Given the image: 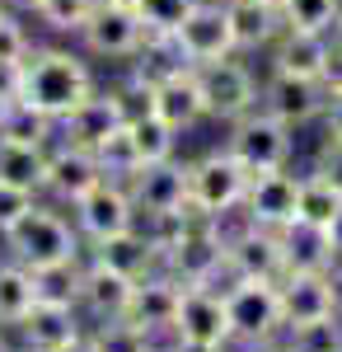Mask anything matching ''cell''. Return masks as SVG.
I'll return each instance as SVG.
<instances>
[{"label": "cell", "instance_id": "cell-47", "mask_svg": "<svg viewBox=\"0 0 342 352\" xmlns=\"http://www.w3.org/2000/svg\"><path fill=\"white\" fill-rule=\"evenodd\" d=\"M244 352H290L286 343H258V348H244Z\"/></svg>", "mask_w": 342, "mask_h": 352}, {"label": "cell", "instance_id": "cell-37", "mask_svg": "<svg viewBox=\"0 0 342 352\" xmlns=\"http://www.w3.org/2000/svg\"><path fill=\"white\" fill-rule=\"evenodd\" d=\"M28 272H33V292H38V300H61V305H80V263L28 268Z\"/></svg>", "mask_w": 342, "mask_h": 352}, {"label": "cell", "instance_id": "cell-40", "mask_svg": "<svg viewBox=\"0 0 342 352\" xmlns=\"http://www.w3.org/2000/svg\"><path fill=\"white\" fill-rule=\"evenodd\" d=\"M33 207H38V192H28V188H19V184H5V179H0V235H5L10 226H19Z\"/></svg>", "mask_w": 342, "mask_h": 352}, {"label": "cell", "instance_id": "cell-4", "mask_svg": "<svg viewBox=\"0 0 342 352\" xmlns=\"http://www.w3.org/2000/svg\"><path fill=\"white\" fill-rule=\"evenodd\" d=\"M225 310H230V333L244 348L258 343H277V333H286V315H282V287L263 282V277H235L225 287Z\"/></svg>", "mask_w": 342, "mask_h": 352}, {"label": "cell", "instance_id": "cell-56", "mask_svg": "<svg viewBox=\"0 0 342 352\" xmlns=\"http://www.w3.org/2000/svg\"><path fill=\"white\" fill-rule=\"evenodd\" d=\"M0 10H5V0H0Z\"/></svg>", "mask_w": 342, "mask_h": 352}, {"label": "cell", "instance_id": "cell-9", "mask_svg": "<svg viewBox=\"0 0 342 352\" xmlns=\"http://www.w3.org/2000/svg\"><path fill=\"white\" fill-rule=\"evenodd\" d=\"M71 212H76V230L89 244H99V240H108V235H122V230L141 226V212H136V202H132V188L117 184V179L94 184Z\"/></svg>", "mask_w": 342, "mask_h": 352}, {"label": "cell", "instance_id": "cell-54", "mask_svg": "<svg viewBox=\"0 0 342 352\" xmlns=\"http://www.w3.org/2000/svg\"><path fill=\"white\" fill-rule=\"evenodd\" d=\"M333 38H338V43H342V19H338V33H333Z\"/></svg>", "mask_w": 342, "mask_h": 352}, {"label": "cell", "instance_id": "cell-28", "mask_svg": "<svg viewBox=\"0 0 342 352\" xmlns=\"http://www.w3.org/2000/svg\"><path fill=\"white\" fill-rule=\"evenodd\" d=\"M342 217V188H333L323 174H300V221L333 230V221Z\"/></svg>", "mask_w": 342, "mask_h": 352}, {"label": "cell", "instance_id": "cell-25", "mask_svg": "<svg viewBox=\"0 0 342 352\" xmlns=\"http://www.w3.org/2000/svg\"><path fill=\"white\" fill-rule=\"evenodd\" d=\"M225 14L235 28V47L239 52H267L282 33V10H272L263 0H225Z\"/></svg>", "mask_w": 342, "mask_h": 352}, {"label": "cell", "instance_id": "cell-10", "mask_svg": "<svg viewBox=\"0 0 342 352\" xmlns=\"http://www.w3.org/2000/svg\"><path fill=\"white\" fill-rule=\"evenodd\" d=\"M146 38L150 33H146V24H141V14L132 5H104V0L89 14L84 33H80L84 52L104 56V61H136V52L146 47Z\"/></svg>", "mask_w": 342, "mask_h": 352}, {"label": "cell", "instance_id": "cell-34", "mask_svg": "<svg viewBox=\"0 0 342 352\" xmlns=\"http://www.w3.org/2000/svg\"><path fill=\"white\" fill-rule=\"evenodd\" d=\"M94 155H99L104 179H117V184H127L136 169H141V155H136V141H132L127 127H117L108 141H99V146H94Z\"/></svg>", "mask_w": 342, "mask_h": 352}, {"label": "cell", "instance_id": "cell-16", "mask_svg": "<svg viewBox=\"0 0 342 352\" xmlns=\"http://www.w3.org/2000/svg\"><path fill=\"white\" fill-rule=\"evenodd\" d=\"M14 329L24 333L28 352H71L84 338L80 305H61V300H33V310Z\"/></svg>", "mask_w": 342, "mask_h": 352}, {"label": "cell", "instance_id": "cell-41", "mask_svg": "<svg viewBox=\"0 0 342 352\" xmlns=\"http://www.w3.org/2000/svg\"><path fill=\"white\" fill-rule=\"evenodd\" d=\"M315 174H323L333 188H342V136H323L319 160H315Z\"/></svg>", "mask_w": 342, "mask_h": 352}, {"label": "cell", "instance_id": "cell-6", "mask_svg": "<svg viewBox=\"0 0 342 352\" xmlns=\"http://www.w3.org/2000/svg\"><path fill=\"white\" fill-rule=\"evenodd\" d=\"M197 80H202V99H207V118L211 122H239L244 113H253L263 104V80L235 56L225 61H207V66H192Z\"/></svg>", "mask_w": 342, "mask_h": 352}, {"label": "cell", "instance_id": "cell-43", "mask_svg": "<svg viewBox=\"0 0 342 352\" xmlns=\"http://www.w3.org/2000/svg\"><path fill=\"white\" fill-rule=\"evenodd\" d=\"M323 136H342V94H328V109H323Z\"/></svg>", "mask_w": 342, "mask_h": 352}, {"label": "cell", "instance_id": "cell-19", "mask_svg": "<svg viewBox=\"0 0 342 352\" xmlns=\"http://www.w3.org/2000/svg\"><path fill=\"white\" fill-rule=\"evenodd\" d=\"M132 296H136V282L127 272L108 268L99 258H94L89 268H80V310H84L94 324H104V320H127Z\"/></svg>", "mask_w": 342, "mask_h": 352}, {"label": "cell", "instance_id": "cell-39", "mask_svg": "<svg viewBox=\"0 0 342 352\" xmlns=\"http://www.w3.org/2000/svg\"><path fill=\"white\" fill-rule=\"evenodd\" d=\"M33 52V38H28L24 19L14 10H0V66H24Z\"/></svg>", "mask_w": 342, "mask_h": 352}, {"label": "cell", "instance_id": "cell-42", "mask_svg": "<svg viewBox=\"0 0 342 352\" xmlns=\"http://www.w3.org/2000/svg\"><path fill=\"white\" fill-rule=\"evenodd\" d=\"M323 89L328 94H342V43L333 38V56H328V66H323Z\"/></svg>", "mask_w": 342, "mask_h": 352}, {"label": "cell", "instance_id": "cell-13", "mask_svg": "<svg viewBox=\"0 0 342 352\" xmlns=\"http://www.w3.org/2000/svg\"><path fill=\"white\" fill-rule=\"evenodd\" d=\"M263 109L272 118H282L290 132H300V127H310L323 118L328 109V89L323 80H305V76H272L267 71L263 80Z\"/></svg>", "mask_w": 342, "mask_h": 352}, {"label": "cell", "instance_id": "cell-49", "mask_svg": "<svg viewBox=\"0 0 342 352\" xmlns=\"http://www.w3.org/2000/svg\"><path fill=\"white\" fill-rule=\"evenodd\" d=\"M10 104H14V99H5V94H0V122H5V113H10Z\"/></svg>", "mask_w": 342, "mask_h": 352}, {"label": "cell", "instance_id": "cell-29", "mask_svg": "<svg viewBox=\"0 0 342 352\" xmlns=\"http://www.w3.org/2000/svg\"><path fill=\"white\" fill-rule=\"evenodd\" d=\"M33 272L24 263H14V258H5L0 263V324H19L28 310H33Z\"/></svg>", "mask_w": 342, "mask_h": 352}, {"label": "cell", "instance_id": "cell-27", "mask_svg": "<svg viewBox=\"0 0 342 352\" xmlns=\"http://www.w3.org/2000/svg\"><path fill=\"white\" fill-rule=\"evenodd\" d=\"M47 155H52V146L0 141V179L5 184H19L28 192H47Z\"/></svg>", "mask_w": 342, "mask_h": 352}, {"label": "cell", "instance_id": "cell-20", "mask_svg": "<svg viewBox=\"0 0 342 352\" xmlns=\"http://www.w3.org/2000/svg\"><path fill=\"white\" fill-rule=\"evenodd\" d=\"M328 56H333V38H328V33L282 28V33H277V43L267 47V71H272V76H305V80H323Z\"/></svg>", "mask_w": 342, "mask_h": 352}, {"label": "cell", "instance_id": "cell-51", "mask_svg": "<svg viewBox=\"0 0 342 352\" xmlns=\"http://www.w3.org/2000/svg\"><path fill=\"white\" fill-rule=\"evenodd\" d=\"M0 352H14V348H10V338H5V333H0Z\"/></svg>", "mask_w": 342, "mask_h": 352}, {"label": "cell", "instance_id": "cell-35", "mask_svg": "<svg viewBox=\"0 0 342 352\" xmlns=\"http://www.w3.org/2000/svg\"><path fill=\"white\" fill-rule=\"evenodd\" d=\"M150 333L132 320H104V324H94L89 333V348L94 352H150Z\"/></svg>", "mask_w": 342, "mask_h": 352}, {"label": "cell", "instance_id": "cell-14", "mask_svg": "<svg viewBox=\"0 0 342 352\" xmlns=\"http://www.w3.org/2000/svg\"><path fill=\"white\" fill-rule=\"evenodd\" d=\"M244 207L249 217L258 221L263 230H286L300 221V174H286V169H267V174H253L249 179V192H244Z\"/></svg>", "mask_w": 342, "mask_h": 352}, {"label": "cell", "instance_id": "cell-45", "mask_svg": "<svg viewBox=\"0 0 342 352\" xmlns=\"http://www.w3.org/2000/svg\"><path fill=\"white\" fill-rule=\"evenodd\" d=\"M10 5H14L19 14H38V10H43V0H10Z\"/></svg>", "mask_w": 342, "mask_h": 352}, {"label": "cell", "instance_id": "cell-12", "mask_svg": "<svg viewBox=\"0 0 342 352\" xmlns=\"http://www.w3.org/2000/svg\"><path fill=\"white\" fill-rule=\"evenodd\" d=\"M132 202L146 221L169 217V212H183L187 207V164L174 155V160H155V164H141L132 179Z\"/></svg>", "mask_w": 342, "mask_h": 352}, {"label": "cell", "instance_id": "cell-11", "mask_svg": "<svg viewBox=\"0 0 342 352\" xmlns=\"http://www.w3.org/2000/svg\"><path fill=\"white\" fill-rule=\"evenodd\" d=\"M174 47L187 66H207V61H225L235 56V28H230V14H225V0H202L187 24L174 33Z\"/></svg>", "mask_w": 342, "mask_h": 352}, {"label": "cell", "instance_id": "cell-31", "mask_svg": "<svg viewBox=\"0 0 342 352\" xmlns=\"http://www.w3.org/2000/svg\"><path fill=\"white\" fill-rule=\"evenodd\" d=\"M342 19V0H286L282 5V24L300 28V33H338Z\"/></svg>", "mask_w": 342, "mask_h": 352}, {"label": "cell", "instance_id": "cell-46", "mask_svg": "<svg viewBox=\"0 0 342 352\" xmlns=\"http://www.w3.org/2000/svg\"><path fill=\"white\" fill-rule=\"evenodd\" d=\"M328 240H333V249H338V263H342V217L333 221V230H328Z\"/></svg>", "mask_w": 342, "mask_h": 352}, {"label": "cell", "instance_id": "cell-30", "mask_svg": "<svg viewBox=\"0 0 342 352\" xmlns=\"http://www.w3.org/2000/svg\"><path fill=\"white\" fill-rule=\"evenodd\" d=\"M127 132H132V141H136V155H141V164L174 160V155H179V127H169L159 113H146V118L127 122Z\"/></svg>", "mask_w": 342, "mask_h": 352}, {"label": "cell", "instance_id": "cell-52", "mask_svg": "<svg viewBox=\"0 0 342 352\" xmlns=\"http://www.w3.org/2000/svg\"><path fill=\"white\" fill-rule=\"evenodd\" d=\"M150 352H174V343H169V348H159V343H150Z\"/></svg>", "mask_w": 342, "mask_h": 352}, {"label": "cell", "instance_id": "cell-44", "mask_svg": "<svg viewBox=\"0 0 342 352\" xmlns=\"http://www.w3.org/2000/svg\"><path fill=\"white\" fill-rule=\"evenodd\" d=\"M174 352H230V348H220V343H183V338H174Z\"/></svg>", "mask_w": 342, "mask_h": 352}, {"label": "cell", "instance_id": "cell-15", "mask_svg": "<svg viewBox=\"0 0 342 352\" xmlns=\"http://www.w3.org/2000/svg\"><path fill=\"white\" fill-rule=\"evenodd\" d=\"M174 338H183V343H220V348H230L235 333H230L225 292H216V287H187L183 305H179V320H174Z\"/></svg>", "mask_w": 342, "mask_h": 352}, {"label": "cell", "instance_id": "cell-22", "mask_svg": "<svg viewBox=\"0 0 342 352\" xmlns=\"http://www.w3.org/2000/svg\"><path fill=\"white\" fill-rule=\"evenodd\" d=\"M155 113L169 122V127H197L202 118H207V99H202V80H197V71L192 66H179V71H169L164 80H155Z\"/></svg>", "mask_w": 342, "mask_h": 352}, {"label": "cell", "instance_id": "cell-36", "mask_svg": "<svg viewBox=\"0 0 342 352\" xmlns=\"http://www.w3.org/2000/svg\"><path fill=\"white\" fill-rule=\"evenodd\" d=\"M94 10H99V0H43V10H38L33 19H38L43 28H52V33H71V38H80Z\"/></svg>", "mask_w": 342, "mask_h": 352}, {"label": "cell", "instance_id": "cell-53", "mask_svg": "<svg viewBox=\"0 0 342 352\" xmlns=\"http://www.w3.org/2000/svg\"><path fill=\"white\" fill-rule=\"evenodd\" d=\"M263 5H272V10H282V5H286V0H263Z\"/></svg>", "mask_w": 342, "mask_h": 352}, {"label": "cell", "instance_id": "cell-24", "mask_svg": "<svg viewBox=\"0 0 342 352\" xmlns=\"http://www.w3.org/2000/svg\"><path fill=\"white\" fill-rule=\"evenodd\" d=\"M89 249H94L99 263L127 272L132 282H141V277H150V272L159 268V244L150 240L146 226H132V230H122V235H108V240L89 244Z\"/></svg>", "mask_w": 342, "mask_h": 352}, {"label": "cell", "instance_id": "cell-33", "mask_svg": "<svg viewBox=\"0 0 342 352\" xmlns=\"http://www.w3.org/2000/svg\"><path fill=\"white\" fill-rule=\"evenodd\" d=\"M197 5L202 0H136V14H141V24H146L150 38H174Z\"/></svg>", "mask_w": 342, "mask_h": 352}, {"label": "cell", "instance_id": "cell-1", "mask_svg": "<svg viewBox=\"0 0 342 352\" xmlns=\"http://www.w3.org/2000/svg\"><path fill=\"white\" fill-rule=\"evenodd\" d=\"M89 94H99L94 71L71 47H33L28 61L19 66V104L47 113L52 122L71 118Z\"/></svg>", "mask_w": 342, "mask_h": 352}, {"label": "cell", "instance_id": "cell-50", "mask_svg": "<svg viewBox=\"0 0 342 352\" xmlns=\"http://www.w3.org/2000/svg\"><path fill=\"white\" fill-rule=\"evenodd\" d=\"M104 5H132V10H136V0H104Z\"/></svg>", "mask_w": 342, "mask_h": 352}, {"label": "cell", "instance_id": "cell-2", "mask_svg": "<svg viewBox=\"0 0 342 352\" xmlns=\"http://www.w3.org/2000/svg\"><path fill=\"white\" fill-rule=\"evenodd\" d=\"M159 268L169 277H179L183 287H216V277L225 268V240L216 235V226L202 207L187 202L183 212V230L159 249Z\"/></svg>", "mask_w": 342, "mask_h": 352}, {"label": "cell", "instance_id": "cell-26", "mask_svg": "<svg viewBox=\"0 0 342 352\" xmlns=\"http://www.w3.org/2000/svg\"><path fill=\"white\" fill-rule=\"evenodd\" d=\"M277 235H282V249H286V272H333L338 268V249L328 240V230L295 221V226L277 230Z\"/></svg>", "mask_w": 342, "mask_h": 352}, {"label": "cell", "instance_id": "cell-7", "mask_svg": "<svg viewBox=\"0 0 342 352\" xmlns=\"http://www.w3.org/2000/svg\"><path fill=\"white\" fill-rule=\"evenodd\" d=\"M249 179H253V174H249L225 146H220V151H207L202 160L187 164V202L202 207L207 217H216V212H225V207L244 202Z\"/></svg>", "mask_w": 342, "mask_h": 352}, {"label": "cell", "instance_id": "cell-8", "mask_svg": "<svg viewBox=\"0 0 342 352\" xmlns=\"http://www.w3.org/2000/svg\"><path fill=\"white\" fill-rule=\"evenodd\" d=\"M282 315H286V333L305 324H323L338 320L342 310V277L333 272H286L282 282Z\"/></svg>", "mask_w": 342, "mask_h": 352}, {"label": "cell", "instance_id": "cell-3", "mask_svg": "<svg viewBox=\"0 0 342 352\" xmlns=\"http://www.w3.org/2000/svg\"><path fill=\"white\" fill-rule=\"evenodd\" d=\"M5 249H10V258L14 263H24V268H56V263H76L80 258V235L71 221L52 212V207H33L19 226H10L5 235Z\"/></svg>", "mask_w": 342, "mask_h": 352}, {"label": "cell", "instance_id": "cell-48", "mask_svg": "<svg viewBox=\"0 0 342 352\" xmlns=\"http://www.w3.org/2000/svg\"><path fill=\"white\" fill-rule=\"evenodd\" d=\"M71 352H94V348H89V333H84V338H80V343H76Z\"/></svg>", "mask_w": 342, "mask_h": 352}, {"label": "cell", "instance_id": "cell-38", "mask_svg": "<svg viewBox=\"0 0 342 352\" xmlns=\"http://www.w3.org/2000/svg\"><path fill=\"white\" fill-rule=\"evenodd\" d=\"M290 352H342V315L338 320H323V324H305L286 333Z\"/></svg>", "mask_w": 342, "mask_h": 352}, {"label": "cell", "instance_id": "cell-18", "mask_svg": "<svg viewBox=\"0 0 342 352\" xmlns=\"http://www.w3.org/2000/svg\"><path fill=\"white\" fill-rule=\"evenodd\" d=\"M183 292H187V287L179 282V277H169L164 268H155L150 277H141V282H136V296H132L127 320L141 324L150 338H155V333H169V338H174V320H179Z\"/></svg>", "mask_w": 342, "mask_h": 352}, {"label": "cell", "instance_id": "cell-21", "mask_svg": "<svg viewBox=\"0 0 342 352\" xmlns=\"http://www.w3.org/2000/svg\"><path fill=\"white\" fill-rule=\"evenodd\" d=\"M225 268H230V282L235 277H263V282H282L286 277V249H282V235L277 230H244L239 240H230L225 249Z\"/></svg>", "mask_w": 342, "mask_h": 352}, {"label": "cell", "instance_id": "cell-55", "mask_svg": "<svg viewBox=\"0 0 342 352\" xmlns=\"http://www.w3.org/2000/svg\"><path fill=\"white\" fill-rule=\"evenodd\" d=\"M338 277H342V263H338Z\"/></svg>", "mask_w": 342, "mask_h": 352}, {"label": "cell", "instance_id": "cell-32", "mask_svg": "<svg viewBox=\"0 0 342 352\" xmlns=\"http://www.w3.org/2000/svg\"><path fill=\"white\" fill-rule=\"evenodd\" d=\"M0 141H28V146H52L56 141V122L47 118V113L28 109V104H10V113H5V122H0Z\"/></svg>", "mask_w": 342, "mask_h": 352}, {"label": "cell", "instance_id": "cell-17", "mask_svg": "<svg viewBox=\"0 0 342 352\" xmlns=\"http://www.w3.org/2000/svg\"><path fill=\"white\" fill-rule=\"evenodd\" d=\"M104 184V169H99V155L89 146H76V141H52V155H47V192L56 202L76 207L84 192Z\"/></svg>", "mask_w": 342, "mask_h": 352}, {"label": "cell", "instance_id": "cell-5", "mask_svg": "<svg viewBox=\"0 0 342 352\" xmlns=\"http://www.w3.org/2000/svg\"><path fill=\"white\" fill-rule=\"evenodd\" d=\"M225 151L235 155L249 174H267V169H286L290 151H295V132H290L282 118L258 104L253 113H244L239 122H230V136H225Z\"/></svg>", "mask_w": 342, "mask_h": 352}, {"label": "cell", "instance_id": "cell-23", "mask_svg": "<svg viewBox=\"0 0 342 352\" xmlns=\"http://www.w3.org/2000/svg\"><path fill=\"white\" fill-rule=\"evenodd\" d=\"M117 127H127V118H122V109H117L113 89H99V94H89V99H84L71 118H61V122H56V136L94 151V146H99V141H108Z\"/></svg>", "mask_w": 342, "mask_h": 352}]
</instances>
